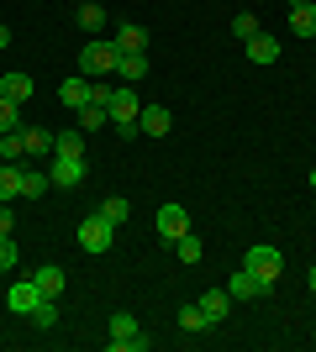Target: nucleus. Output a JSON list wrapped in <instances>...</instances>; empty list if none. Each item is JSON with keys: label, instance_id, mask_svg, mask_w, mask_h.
<instances>
[{"label": "nucleus", "instance_id": "obj_5", "mask_svg": "<svg viewBox=\"0 0 316 352\" xmlns=\"http://www.w3.org/2000/svg\"><path fill=\"white\" fill-rule=\"evenodd\" d=\"M85 174H90V168H85V158H53V168H48V179H53L59 190H79V184H85Z\"/></svg>", "mask_w": 316, "mask_h": 352}, {"label": "nucleus", "instance_id": "obj_18", "mask_svg": "<svg viewBox=\"0 0 316 352\" xmlns=\"http://www.w3.org/2000/svg\"><path fill=\"white\" fill-rule=\"evenodd\" d=\"M116 47L121 53H143V47H148V32L137 27V21H127V27H116Z\"/></svg>", "mask_w": 316, "mask_h": 352}, {"label": "nucleus", "instance_id": "obj_3", "mask_svg": "<svg viewBox=\"0 0 316 352\" xmlns=\"http://www.w3.org/2000/svg\"><path fill=\"white\" fill-rule=\"evenodd\" d=\"M143 347H148V337L137 331V316L116 310L111 316V352H143Z\"/></svg>", "mask_w": 316, "mask_h": 352}, {"label": "nucleus", "instance_id": "obj_31", "mask_svg": "<svg viewBox=\"0 0 316 352\" xmlns=\"http://www.w3.org/2000/svg\"><path fill=\"white\" fill-rule=\"evenodd\" d=\"M6 268H16V242L11 236H0V274H6Z\"/></svg>", "mask_w": 316, "mask_h": 352}, {"label": "nucleus", "instance_id": "obj_26", "mask_svg": "<svg viewBox=\"0 0 316 352\" xmlns=\"http://www.w3.org/2000/svg\"><path fill=\"white\" fill-rule=\"evenodd\" d=\"M101 216L111 221V226H121V221L132 216V206H127V200H121V195H111V200H105V206H101Z\"/></svg>", "mask_w": 316, "mask_h": 352}, {"label": "nucleus", "instance_id": "obj_36", "mask_svg": "<svg viewBox=\"0 0 316 352\" xmlns=\"http://www.w3.org/2000/svg\"><path fill=\"white\" fill-rule=\"evenodd\" d=\"M311 190H316V168H311Z\"/></svg>", "mask_w": 316, "mask_h": 352}, {"label": "nucleus", "instance_id": "obj_9", "mask_svg": "<svg viewBox=\"0 0 316 352\" xmlns=\"http://www.w3.org/2000/svg\"><path fill=\"white\" fill-rule=\"evenodd\" d=\"M37 300H43V289H37L32 279H21V284H11V289H6V305H11L16 316H32V305H37Z\"/></svg>", "mask_w": 316, "mask_h": 352}, {"label": "nucleus", "instance_id": "obj_33", "mask_svg": "<svg viewBox=\"0 0 316 352\" xmlns=\"http://www.w3.org/2000/svg\"><path fill=\"white\" fill-rule=\"evenodd\" d=\"M0 47H11V27H0Z\"/></svg>", "mask_w": 316, "mask_h": 352}, {"label": "nucleus", "instance_id": "obj_37", "mask_svg": "<svg viewBox=\"0 0 316 352\" xmlns=\"http://www.w3.org/2000/svg\"><path fill=\"white\" fill-rule=\"evenodd\" d=\"M311 6H316V0H311Z\"/></svg>", "mask_w": 316, "mask_h": 352}, {"label": "nucleus", "instance_id": "obj_32", "mask_svg": "<svg viewBox=\"0 0 316 352\" xmlns=\"http://www.w3.org/2000/svg\"><path fill=\"white\" fill-rule=\"evenodd\" d=\"M0 236H11V210H0Z\"/></svg>", "mask_w": 316, "mask_h": 352}, {"label": "nucleus", "instance_id": "obj_16", "mask_svg": "<svg viewBox=\"0 0 316 352\" xmlns=\"http://www.w3.org/2000/svg\"><path fill=\"white\" fill-rule=\"evenodd\" d=\"M53 190V179H48V168H21V200H37V195Z\"/></svg>", "mask_w": 316, "mask_h": 352}, {"label": "nucleus", "instance_id": "obj_1", "mask_svg": "<svg viewBox=\"0 0 316 352\" xmlns=\"http://www.w3.org/2000/svg\"><path fill=\"white\" fill-rule=\"evenodd\" d=\"M74 242H79L85 252H111V242H116V226H111V221H105L101 210H95V216H85V221H79Z\"/></svg>", "mask_w": 316, "mask_h": 352}, {"label": "nucleus", "instance_id": "obj_30", "mask_svg": "<svg viewBox=\"0 0 316 352\" xmlns=\"http://www.w3.org/2000/svg\"><path fill=\"white\" fill-rule=\"evenodd\" d=\"M174 248H180V258H185V263H200V236H190V232H185L180 242H174Z\"/></svg>", "mask_w": 316, "mask_h": 352}, {"label": "nucleus", "instance_id": "obj_7", "mask_svg": "<svg viewBox=\"0 0 316 352\" xmlns=\"http://www.w3.org/2000/svg\"><path fill=\"white\" fill-rule=\"evenodd\" d=\"M242 53H248V63H258V69H269V63L280 58V37H269V32H258V37H248V43H242Z\"/></svg>", "mask_w": 316, "mask_h": 352}, {"label": "nucleus", "instance_id": "obj_10", "mask_svg": "<svg viewBox=\"0 0 316 352\" xmlns=\"http://www.w3.org/2000/svg\"><path fill=\"white\" fill-rule=\"evenodd\" d=\"M169 126H174V116H169L164 105H143V116H137V132H148V137H164Z\"/></svg>", "mask_w": 316, "mask_h": 352}, {"label": "nucleus", "instance_id": "obj_28", "mask_svg": "<svg viewBox=\"0 0 316 352\" xmlns=\"http://www.w3.org/2000/svg\"><path fill=\"white\" fill-rule=\"evenodd\" d=\"M79 27H85V32H101V27H105V11L85 0V6H79Z\"/></svg>", "mask_w": 316, "mask_h": 352}, {"label": "nucleus", "instance_id": "obj_22", "mask_svg": "<svg viewBox=\"0 0 316 352\" xmlns=\"http://www.w3.org/2000/svg\"><path fill=\"white\" fill-rule=\"evenodd\" d=\"M6 200H21V168L16 163H0V206Z\"/></svg>", "mask_w": 316, "mask_h": 352}, {"label": "nucleus", "instance_id": "obj_8", "mask_svg": "<svg viewBox=\"0 0 316 352\" xmlns=\"http://www.w3.org/2000/svg\"><path fill=\"white\" fill-rule=\"evenodd\" d=\"M264 289H269V284L258 279L253 268H238V274L227 279V294H232V300H253V294H264Z\"/></svg>", "mask_w": 316, "mask_h": 352}, {"label": "nucleus", "instance_id": "obj_35", "mask_svg": "<svg viewBox=\"0 0 316 352\" xmlns=\"http://www.w3.org/2000/svg\"><path fill=\"white\" fill-rule=\"evenodd\" d=\"M285 6H290V11H295V6H306V0H285Z\"/></svg>", "mask_w": 316, "mask_h": 352}, {"label": "nucleus", "instance_id": "obj_17", "mask_svg": "<svg viewBox=\"0 0 316 352\" xmlns=\"http://www.w3.org/2000/svg\"><path fill=\"white\" fill-rule=\"evenodd\" d=\"M32 326H37V331H53V326H59V300H53V294H43V300L32 305Z\"/></svg>", "mask_w": 316, "mask_h": 352}, {"label": "nucleus", "instance_id": "obj_24", "mask_svg": "<svg viewBox=\"0 0 316 352\" xmlns=\"http://www.w3.org/2000/svg\"><path fill=\"white\" fill-rule=\"evenodd\" d=\"M258 32H264V27H258V16H253V11L232 16V37H238V43H248V37H258Z\"/></svg>", "mask_w": 316, "mask_h": 352}, {"label": "nucleus", "instance_id": "obj_6", "mask_svg": "<svg viewBox=\"0 0 316 352\" xmlns=\"http://www.w3.org/2000/svg\"><path fill=\"white\" fill-rule=\"evenodd\" d=\"M185 232H190V216H185V206H158V236H164V242H180Z\"/></svg>", "mask_w": 316, "mask_h": 352}, {"label": "nucleus", "instance_id": "obj_29", "mask_svg": "<svg viewBox=\"0 0 316 352\" xmlns=\"http://www.w3.org/2000/svg\"><path fill=\"white\" fill-rule=\"evenodd\" d=\"M180 326H185V331H206L211 321L200 316V305H185V310H180Z\"/></svg>", "mask_w": 316, "mask_h": 352}, {"label": "nucleus", "instance_id": "obj_21", "mask_svg": "<svg viewBox=\"0 0 316 352\" xmlns=\"http://www.w3.org/2000/svg\"><path fill=\"white\" fill-rule=\"evenodd\" d=\"M290 32H295V37H316V6H311V0L290 11Z\"/></svg>", "mask_w": 316, "mask_h": 352}, {"label": "nucleus", "instance_id": "obj_27", "mask_svg": "<svg viewBox=\"0 0 316 352\" xmlns=\"http://www.w3.org/2000/svg\"><path fill=\"white\" fill-rule=\"evenodd\" d=\"M16 126H21V105L0 95V132H16Z\"/></svg>", "mask_w": 316, "mask_h": 352}, {"label": "nucleus", "instance_id": "obj_11", "mask_svg": "<svg viewBox=\"0 0 316 352\" xmlns=\"http://www.w3.org/2000/svg\"><path fill=\"white\" fill-rule=\"evenodd\" d=\"M227 310H232V294H227V289L200 294V316H206L211 326H222V321H227Z\"/></svg>", "mask_w": 316, "mask_h": 352}, {"label": "nucleus", "instance_id": "obj_34", "mask_svg": "<svg viewBox=\"0 0 316 352\" xmlns=\"http://www.w3.org/2000/svg\"><path fill=\"white\" fill-rule=\"evenodd\" d=\"M306 284H311V294H316V268H311V274H306Z\"/></svg>", "mask_w": 316, "mask_h": 352}, {"label": "nucleus", "instance_id": "obj_12", "mask_svg": "<svg viewBox=\"0 0 316 352\" xmlns=\"http://www.w3.org/2000/svg\"><path fill=\"white\" fill-rule=\"evenodd\" d=\"M59 100L69 105V111H85V105H90V79H63V85H59Z\"/></svg>", "mask_w": 316, "mask_h": 352}, {"label": "nucleus", "instance_id": "obj_20", "mask_svg": "<svg viewBox=\"0 0 316 352\" xmlns=\"http://www.w3.org/2000/svg\"><path fill=\"white\" fill-rule=\"evenodd\" d=\"M32 284H37L43 294H53V300H59V294H63V268H59V263L37 268V274H32Z\"/></svg>", "mask_w": 316, "mask_h": 352}, {"label": "nucleus", "instance_id": "obj_15", "mask_svg": "<svg viewBox=\"0 0 316 352\" xmlns=\"http://www.w3.org/2000/svg\"><path fill=\"white\" fill-rule=\"evenodd\" d=\"M0 95L16 100V105H27L32 100V79H27V74H0Z\"/></svg>", "mask_w": 316, "mask_h": 352}, {"label": "nucleus", "instance_id": "obj_14", "mask_svg": "<svg viewBox=\"0 0 316 352\" xmlns=\"http://www.w3.org/2000/svg\"><path fill=\"white\" fill-rule=\"evenodd\" d=\"M21 142H27V158H53V132L43 126H21Z\"/></svg>", "mask_w": 316, "mask_h": 352}, {"label": "nucleus", "instance_id": "obj_4", "mask_svg": "<svg viewBox=\"0 0 316 352\" xmlns=\"http://www.w3.org/2000/svg\"><path fill=\"white\" fill-rule=\"evenodd\" d=\"M242 268H253V274H258L264 284H274L280 274H285V258H280V252H274L269 242H258V248H248V252H242Z\"/></svg>", "mask_w": 316, "mask_h": 352}, {"label": "nucleus", "instance_id": "obj_13", "mask_svg": "<svg viewBox=\"0 0 316 352\" xmlns=\"http://www.w3.org/2000/svg\"><path fill=\"white\" fill-rule=\"evenodd\" d=\"M116 79H127V85L148 79V53H121L116 58Z\"/></svg>", "mask_w": 316, "mask_h": 352}, {"label": "nucleus", "instance_id": "obj_23", "mask_svg": "<svg viewBox=\"0 0 316 352\" xmlns=\"http://www.w3.org/2000/svg\"><path fill=\"white\" fill-rule=\"evenodd\" d=\"M27 158V142H21V132H0V163H16Z\"/></svg>", "mask_w": 316, "mask_h": 352}, {"label": "nucleus", "instance_id": "obj_2", "mask_svg": "<svg viewBox=\"0 0 316 352\" xmlns=\"http://www.w3.org/2000/svg\"><path fill=\"white\" fill-rule=\"evenodd\" d=\"M116 58H121V47H116V43H85V47H79V69H85V79L116 74Z\"/></svg>", "mask_w": 316, "mask_h": 352}, {"label": "nucleus", "instance_id": "obj_19", "mask_svg": "<svg viewBox=\"0 0 316 352\" xmlns=\"http://www.w3.org/2000/svg\"><path fill=\"white\" fill-rule=\"evenodd\" d=\"M53 158H85V132H59L53 137Z\"/></svg>", "mask_w": 316, "mask_h": 352}, {"label": "nucleus", "instance_id": "obj_25", "mask_svg": "<svg viewBox=\"0 0 316 352\" xmlns=\"http://www.w3.org/2000/svg\"><path fill=\"white\" fill-rule=\"evenodd\" d=\"M95 126H111L105 105H85V111H79V132H95Z\"/></svg>", "mask_w": 316, "mask_h": 352}]
</instances>
